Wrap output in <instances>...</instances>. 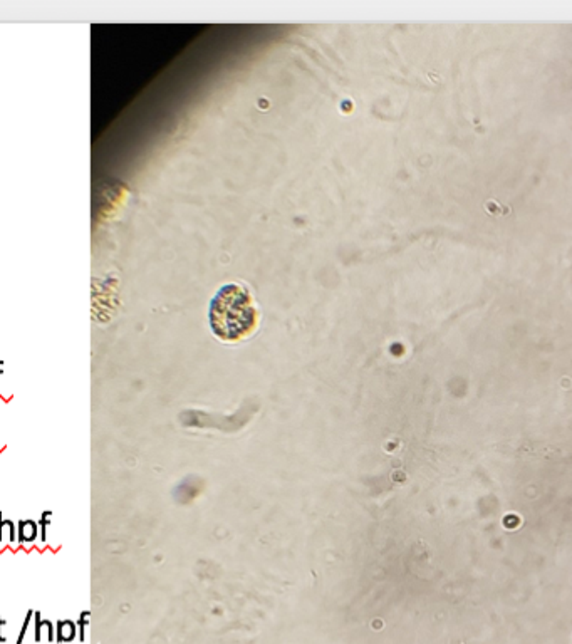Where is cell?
Instances as JSON below:
<instances>
[{"mask_svg":"<svg viewBox=\"0 0 572 644\" xmlns=\"http://www.w3.org/2000/svg\"><path fill=\"white\" fill-rule=\"evenodd\" d=\"M32 616H34V612H32V611H29V612H27V616H25L22 628H20V636H19V639H17V644H22V643H24V638H25V634H27L29 626H31V622H34V617H32Z\"/></svg>","mask_w":572,"mask_h":644,"instance_id":"obj_8","label":"cell"},{"mask_svg":"<svg viewBox=\"0 0 572 644\" xmlns=\"http://www.w3.org/2000/svg\"><path fill=\"white\" fill-rule=\"evenodd\" d=\"M53 525V512L51 510H46L42 512L41 518H39V530H41V542L46 544L47 542V529Z\"/></svg>","mask_w":572,"mask_h":644,"instance_id":"obj_7","label":"cell"},{"mask_svg":"<svg viewBox=\"0 0 572 644\" xmlns=\"http://www.w3.org/2000/svg\"><path fill=\"white\" fill-rule=\"evenodd\" d=\"M260 324V312L251 290L244 284H225L208 306V326L218 341L237 344L251 339Z\"/></svg>","mask_w":572,"mask_h":644,"instance_id":"obj_1","label":"cell"},{"mask_svg":"<svg viewBox=\"0 0 572 644\" xmlns=\"http://www.w3.org/2000/svg\"><path fill=\"white\" fill-rule=\"evenodd\" d=\"M2 542L4 545H19L17 523L11 518H2Z\"/></svg>","mask_w":572,"mask_h":644,"instance_id":"obj_5","label":"cell"},{"mask_svg":"<svg viewBox=\"0 0 572 644\" xmlns=\"http://www.w3.org/2000/svg\"><path fill=\"white\" fill-rule=\"evenodd\" d=\"M77 643V622L61 619L55 622V644Z\"/></svg>","mask_w":572,"mask_h":644,"instance_id":"obj_4","label":"cell"},{"mask_svg":"<svg viewBox=\"0 0 572 644\" xmlns=\"http://www.w3.org/2000/svg\"><path fill=\"white\" fill-rule=\"evenodd\" d=\"M17 534H19L20 547H32L37 540H41V530H39V522L32 518H22L17 522Z\"/></svg>","mask_w":572,"mask_h":644,"instance_id":"obj_3","label":"cell"},{"mask_svg":"<svg viewBox=\"0 0 572 644\" xmlns=\"http://www.w3.org/2000/svg\"><path fill=\"white\" fill-rule=\"evenodd\" d=\"M89 622H91V612H81L79 619H77V644H86V641H88Z\"/></svg>","mask_w":572,"mask_h":644,"instance_id":"obj_6","label":"cell"},{"mask_svg":"<svg viewBox=\"0 0 572 644\" xmlns=\"http://www.w3.org/2000/svg\"><path fill=\"white\" fill-rule=\"evenodd\" d=\"M34 644H55V624L49 619H41V614H34Z\"/></svg>","mask_w":572,"mask_h":644,"instance_id":"obj_2","label":"cell"}]
</instances>
